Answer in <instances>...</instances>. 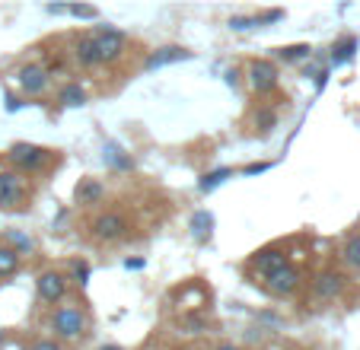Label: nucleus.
<instances>
[{
    "label": "nucleus",
    "instance_id": "dca6fc26",
    "mask_svg": "<svg viewBox=\"0 0 360 350\" xmlns=\"http://www.w3.org/2000/svg\"><path fill=\"white\" fill-rule=\"evenodd\" d=\"M226 179H233V169H230V166H220V169H214V172L201 175V182H198V188H201L204 195H207V191L220 188V185H224Z\"/></svg>",
    "mask_w": 360,
    "mask_h": 350
},
{
    "label": "nucleus",
    "instance_id": "f257e3e1",
    "mask_svg": "<svg viewBox=\"0 0 360 350\" xmlns=\"http://www.w3.org/2000/svg\"><path fill=\"white\" fill-rule=\"evenodd\" d=\"M89 39H93V45H96L99 64H115V61H122L124 51H128V35L115 26H99L96 32H89Z\"/></svg>",
    "mask_w": 360,
    "mask_h": 350
},
{
    "label": "nucleus",
    "instance_id": "f3484780",
    "mask_svg": "<svg viewBox=\"0 0 360 350\" xmlns=\"http://www.w3.org/2000/svg\"><path fill=\"white\" fill-rule=\"evenodd\" d=\"M341 261H345L347 268L360 271V233H354V236H347V242L341 245Z\"/></svg>",
    "mask_w": 360,
    "mask_h": 350
},
{
    "label": "nucleus",
    "instance_id": "bb28decb",
    "mask_svg": "<svg viewBox=\"0 0 360 350\" xmlns=\"http://www.w3.org/2000/svg\"><path fill=\"white\" fill-rule=\"evenodd\" d=\"M284 20V10H268V13H259V26H268V22H281Z\"/></svg>",
    "mask_w": 360,
    "mask_h": 350
},
{
    "label": "nucleus",
    "instance_id": "6ab92c4d",
    "mask_svg": "<svg viewBox=\"0 0 360 350\" xmlns=\"http://www.w3.org/2000/svg\"><path fill=\"white\" fill-rule=\"evenodd\" d=\"M4 242H7V249H13L16 255L32 252V239H29L26 233H20V229H7V233H4Z\"/></svg>",
    "mask_w": 360,
    "mask_h": 350
},
{
    "label": "nucleus",
    "instance_id": "c756f323",
    "mask_svg": "<svg viewBox=\"0 0 360 350\" xmlns=\"http://www.w3.org/2000/svg\"><path fill=\"white\" fill-rule=\"evenodd\" d=\"M32 350H61V344L58 341H35Z\"/></svg>",
    "mask_w": 360,
    "mask_h": 350
},
{
    "label": "nucleus",
    "instance_id": "a211bd4d",
    "mask_svg": "<svg viewBox=\"0 0 360 350\" xmlns=\"http://www.w3.org/2000/svg\"><path fill=\"white\" fill-rule=\"evenodd\" d=\"M354 51H357V39H354V35H347V39L335 41V45H332V64H345V61H351Z\"/></svg>",
    "mask_w": 360,
    "mask_h": 350
},
{
    "label": "nucleus",
    "instance_id": "39448f33",
    "mask_svg": "<svg viewBox=\"0 0 360 350\" xmlns=\"http://www.w3.org/2000/svg\"><path fill=\"white\" fill-rule=\"evenodd\" d=\"M249 83H252V89H255L259 96H268L271 89H278V83H281L278 64H274V61H265V58L252 61V64H249Z\"/></svg>",
    "mask_w": 360,
    "mask_h": 350
},
{
    "label": "nucleus",
    "instance_id": "9b49d317",
    "mask_svg": "<svg viewBox=\"0 0 360 350\" xmlns=\"http://www.w3.org/2000/svg\"><path fill=\"white\" fill-rule=\"evenodd\" d=\"M191 51L182 45H166V48H157L153 54H147L143 61V70H157V67H166V64H176V61H188Z\"/></svg>",
    "mask_w": 360,
    "mask_h": 350
},
{
    "label": "nucleus",
    "instance_id": "423d86ee",
    "mask_svg": "<svg viewBox=\"0 0 360 350\" xmlns=\"http://www.w3.org/2000/svg\"><path fill=\"white\" fill-rule=\"evenodd\" d=\"M300 271L293 268V264H284L281 271H274V274H268L265 280H262V287L271 293V297H278V299H284V297H293L297 293V287H300Z\"/></svg>",
    "mask_w": 360,
    "mask_h": 350
},
{
    "label": "nucleus",
    "instance_id": "4be33fe9",
    "mask_svg": "<svg viewBox=\"0 0 360 350\" xmlns=\"http://www.w3.org/2000/svg\"><path fill=\"white\" fill-rule=\"evenodd\" d=\"M309 54H313L309 45H287V48H278V61L297 64V61H303V58H309Z\"/></svg>",
    "mask_w": 360,
    "mask_h": 350
},
{
    "label": "nucleus",
    "instance_id": "f03ea898",
    "mask_svg": "<svg viewBox=\"0 0 360 350\" xmlns=\"http://www.w3.org/2000/svg\"><path fill=\"white\" fill-rule=\"evenodd\" d=\"M10 166L16 169V172H41V169L48 166V160H51V150L39 147V143H13L7 153Z\"/></svg>",
    "mask_w": 360,
    "mask_h": 350
},
{
    "label": "nucleus",
    "instance_id": "7ed1b4c3",
    "mask_svg": "<svg viewBox=\"0 0 360 350\" xmlns=\"http://www.w3.org/2000/svg\"><path fill=\"white\" fill-rule=\"evenodd\" d=\"M51 328H55V335L61 337V341H77V337L86 331V316H83L77 306H61V309L55 312V318H51Z\"/></svg>",
    "mask_w": 360,
    "mask_h": 350
},
{
    "label": "nucleus",
    "instance_id": "9d476101",
    "mask_svg": "<svg viewBox=\"0 0 360 350\" xmlns=\"http://www.w3.org/2000/svg\"><path fill=\"white\" fill-rule=\"evenodd\" d=\"M16 80H20V86L26 96H41L48 89V70L41 67V64H22Z\"/></svg>",
    "mask_w": 360,
    "mask_h": 350
},
{
    "label": "nucleus",
    "instance_id": "f704fd0d",
    "mask_svg": "<svg viewBox=\"0 0 360 350\" xmlns=\"http://www.w3.org/2000/svg\"><path fill=\"white\" fill-rule=\"evenodd\" d=\"M217 350H243V347H239V344H220Z\"/></svg>",
    "mask_w": 360,
    "mask_h": 350
},
{
    "label": "nucleus",
    "instance_id": "cd10ccee",
    "mask_svg": "<svg viewBox=\"0 0 360 350\" xmlns=\"http://www.w3.org/2000/svg\"><path fill=\"white\" fill-rule=\"evenodd\" d=\"M271 169V162H249V166L243 169V175H262V172H268Z\"/></svg>",
    "mask_w": 360,
    "mask_h": 350
},
{
    "label": "nucleus",
    "instance_id": "7c9ffc66",
    "mask_svg": "<svg viewBox=\"0 0 360 350\" xmlns=\"http://www.w3.org/2000/svg\"><path fill=\"white\" fill-rule=\"evenodd\" d=\"M48 13H51V16H64V13H68V4H48Z\"/></svg>",
    "mask_w": 360,
    "mask_h": 350
},
{
    "label": "nucleus",
    "instance_id": "72a5a7b5",
    "mask_svg": "<svg viewBox=\"0 0 360 350\" xmlns=\"http://www.w3.org/2000/svg\"><path fill=\"white\" fill-rule=\"evenodd\" d=\"M226 83H230V86H236V83H239V74H236V70H230V74H226Z\"/></svg>",
    "mask_w": 360,
    "mask_h": 350
},
{
    "label": "nucleus",
    "instance_id": "2f4dec72",
    "mask_svg": "<svg viewBox=\"0 0 360 350\" xmlns=\"http://www.w3.org/2000/svg\"><path fill=\"white\" fill-rule=\"evenodd\" d=\"M124 268H128V271H141L143 268V258H128V261H124Z\"/></svg>",
    "mask_w": 360,
    "mask_h": 350
},
{
    "label": "nucleus",
    "instance_id": "412c9836",
    "mask_svg": "<svg viewBox=\"0 0 360 350\" xmlns=\"http://www.w3.org/2000/svg\"><path fill=\"white\" fill-rule=\"evenodd\" d=\"M58 99H61L68 108H77L86 102V89H83L80 83H68V86H61V96H58Z\"/></svg>",
    "mask_w": 360,
    "mask_h": 350
},
{
    "label": "nucleus",
    "instance_id": "e433bc0d",
    "mask_svg": "<svg viewBox=\"0 0 360 350\" xmlns=\"http://www.w3.org/2000/svg\"><path fill=\"white\" fill-rule=\"evenodd\" d=\"M0 344H4V331H0Z\"/></svg>",
    "mask_w": 360,
    "mask_h": 350
},
{
    "label": "nucleus",
    "instance_id": "6e6552de",
    "mask_svg": "<svg viewBox=\"0 0 360 350\" xmlns=\"http://www.w3.org/2000/svg\"><path fill=\"white\" fill-rule=\"evenodd\" d=\"M35 287H39V297L45 299V303H61V299L68 297V277H64L61 271H45V274H39Z\"/></svg>",
    "mask_w": 360,
    "mask_h": 350
},
{
    "label": "nucleus",
    "instance_id": "5701e85b",
    "mask_svg": "<svg viewBox=\"0 0 360 350\" xmlns=\"http://www.w3.org/2000/svg\"><path fill=\"white\" fill-rule=\"evenodd\" d=\"M105 162H109V166H115V169H124V172L134 166V162H131V156H124L115 143H105Z\"/></svg>",
    "mask_w": 360,
    "mask_h": 350
},
{
    "label": "nucleus",
    "instance_id": "a878e982",
    "mask_svg": "<svg viewBox=\"0 0 360 350\" xmlns=\"http://www.w3.org/2000/svg\"><path fill=\"white\" fill-rule=\"evenodd\" d=\"M74 280L80 283V287L89 280V264H86V261H77V264H74Z\"/></svg>",
    "mask_w": 360,
    "mask_h": 350
},
{
    "label": "nucleus",
    "instance_id": "c9c22d12",
    "mask_svg": "<svg viewBox=\"0 0 360 350\" xmlns=\"http://www.w3.org/2000/svg\"><path fill=\"white\" fill-rule=\"evenodd\" d=\"M99 350H124V347H115V344H105V347H99Z\"/></svg>",
    "mask_w": 360,
    "mask_h": 350
},
{
    "label": "nucleus",
    "instance_id": "0eeeda50",
    "mask_svg": "<svg viewBox=\"0 0 360 350\" xmlns=\"http://www.w3.org/2000/svg\"><path fill=\"white\" fill-rule=\"evenodd\" d=\"M131 223L124 220L122 214H115V210H109V214H102L93 220V236L99 239V242H118V239L128 236Z\"/></svg>",
    "mask_w": 360,
    "mask_h": 350
},
{
    "label": "nucleus",
    "instance_id": "4468645a",
    "mask_svg": "<svg viewBox=\"0 0 360 350\" xmlns=\"http://www.w3.org/2000/svg\"><path fill=\"white\" fill-rule=\"evenodd\" d=\"M74 197H77V204H86V207L89 204H99L102 197H105V185H102L99 179H80Z\"/></svg>",
    "mask_w": 360,
    "mask_h": 350
},
{
    "label": "nucleus",
    "instance_id": "393cba45",
    "mask_svg": "<svg viewBox=\"0 0 360 350\" xmlns=\"http://www.w3.org/2000/svg\"><path fill=\"white\" fill-rule=\"evenodd\" d=\"M259 26V16H230V29L243 32V29H255Z\"/></svg>",
    "mask_w": 360,
    "mask_h": 350
},
{
    "label": "nucleus",
    "instance_id": "20e7f679",
    "mask_svg": "<svg viewBox=\"0 0 360 350\" xmlns=\"http://www.w3.org/2000/svg\"><path fill=\"white\" fill-rule=\"evenodd\" d=\"M29 201V191L22 185L20 172H0V210H22Z\"/></svg>",
    "mask_w": 360,
    "mask_h": 350
},
{
    "label": "nucleus",
    "instance_id": "ddd939ff",
    "mask_svg": "<svg viewBox=\"0 0 360 350\" xmlns=\"http://www.w3.org/2000/svg\"><path fill=\"white\" fill-rule=\"evenodd\" d=\"M74 61L80 64L83 70H93L99 67V54H96V45L89 35H80V39L74 41Z\"/></svg>",
    "mask_w": 360,
    "mask_h": 350
},
{
    "label": "nucleus",
    "instance_id": "473e14b6",
    "mask_svg": "<svg viewBox=\"0 0 360 350\" xmlns=\"http://www.w3.org/2000/svg\"><path fill=\"white\" fill-rule=\"evenodd\" d=\"M20 105H22V102L16 99V96H7V108H10V112H16V108H20Z\"/></svg>",
    "mask_w": 360,
    "mask_h": 350
},
{
    "label": "nucleus",
    "instance_id": "f8f14e48",
    "mask_svg": "<svg viewBox=\"0 0 360 350\" xmlns=\"http://www.w3.org/2000/svg\"><path fill=\"white\" fill-rule=\"evenodd\" d=\"M341 290H345V277L338 274V271H322V274H316V280H313V293H316V299H335V297H341Z\"/></svg>",
    "mask_w": 360,
    "mask_h": 350
},
{
    "label": "nucleus",
    "instance_id": "aec40b11",
    "mask_svg": "<svg viewBox=\"0 0 360 350\" xmlns=\"http://www.w3.org/2000/svg\"><path fill=\"white\" fill-rule=\"evenodd\" d=\"M16 271H20V255L13 249H7V245H0V280L13 277Z\"/></svg>",
    "mask_w": 360,
    "mask_h": 350
},
{
    "label": "nucleus",
    "instance_id": "c85d7f7f",
    "mask_svg": "<svg viewBox=\"0 0 360 350\" xmlns=\"http://www.w3.org/2000/svg\"><path fill=\"white\" fill-rule=\"evenodd\" d=\"M259 124H262V131H271L274 128V112L262 108V112H259Z\"/></svg>",
    "mask_w": 360,
    "mask_h": 350
},
{
    "label": "nucleus",
    "instance_id": "2eb2a0df",
    "mask_svg": "<svg viewBox=\"0 0 360 350\" xmlns=\"http://www.w3.org/2000/svg\"><path fill=\"white\" fill-rule=\"evenodd\" d=\"M211 226H214V216L207 214V210H198L195 216H191L188 229H191V236L198 239V242H204V239L211 236Z\"/></svg>",
    "mask_w": 360,
    "mask_h": 350
},
{
    "label": "nucleus",
    "instance_id": "b1692460",
    "mask_svg": "<svg viewBox=\"0 0 360 350\" xmlns=\"http://www.w3.org/2000/svg\"><path fill=\"white\" fill-rule=\"evenodd\" d=\"M68 13L77 16V20H96V16H99V10H96L93 4H68Z\"/></svg>",
    "mask_w": 360,
    "mask_h": 350
},
{
    "label": "nucleus",
    "instance_id": "1a4fd4ad",
    "mask_svg": "<svg viewBox=\"0 0 360 350\" xmlns=\"http://www.w3.org/2000/svg\"><path fill=\"white\" fill-rule=\"evenodd\" d=\"M284 264H290L287 261V252L281 249V245H271V249H262V252H255V258H252V264L249 268L255 271V274L265 280L268 274H274V271H281Z\"/></svg>",
    "mask_w": 360,
    "mask_h": 350
}]
</instances>
